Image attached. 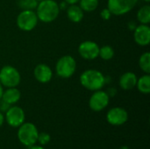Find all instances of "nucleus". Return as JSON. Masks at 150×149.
<instances>
[{
	"mask_svg": "<svg viewBox=\"0 0 150 149\" xmlns=\"http://www.w3.org/2000/svg\"><path fill=\"white\" fill-rule=\"evenodd\" d=\"M60 13V7L54 0H42L36 7L38 19L44 23L53 22Z\"/></svg>",
	"mask_w": 150,
	"mask_h": 149,
	"instance_id": "nucleus-1",
	"label": "nucleus"
},
{
	"mask_svg": "<svg viewBox=\"0 0 150 149\" xmlns=\"http://www.w3.org/2000/svg\"><path fill=\"white\" fill-rule=\"evenodd\" d=\"M80 83L85 89L96 91L101 90L105 83V77L97 69H87L80 76Z\"/></svg>",
	"mask_w": 150,
	"mask_h": 149,
	"instance_id": "nucleus-2",
	"label": "nucleus"
},
{
	"mask_svg": "<svg viewBox=\"0 0 150 149\" xmlns=\"http://www.w3.org/2000/svg\"><path fill=\"white\" fill-rule=\"evenodd\" d=\"M38 129L36 126L30 122H24L18 130V139L19 142L25 147H32L37 143Z\"/></svg>",
	"mask_w": 150,
	"mask_h": 149,
	"instance_id": "nucleus-3",
	"label": "nucleus"
},
{
	"mask_svg": "<svg viewBox=\"0 0 150 149\" xmlns=\"http://www.w3.org/2000/svg\"><path fill=\"white\" fill-rule=\"evenodd\" d=\"M21 80V76L17 68L12 66H4L0 70V83L6 88L17 87Z\"/></svg>",
	"mask_w": 150,
	"mask_h": 149,
	"instance_id": "nucleus-4",
	"label": "nucleus"
},
{
	"mask_svg": "<svg viewBox=\"0 0 150 149\" xmlns=\"http://www.w3.org/2000/svg\"><path fill=\"white\" fill-rule=\"evenodd\" d=\"M76 68V60L71 55L61 57L55 66L56 74L62 78H69L72 76Z\"/></svg>",
	"mask_w": 150,
	"mask_h": 149,
	"instance_id": "nucleus-5",
	"label": "nucleus"
},
{
	"mask_svg": "<svg viewBox=\"0 0 150 149\" xmlns=\"http://www.w3.org/2000/svg\"><path fill=\"white\" fill-rule=\"evenodd\" d=\"M36 12L32 10H23L17 17L18 27L25 32H30L35 28L38 24Z\"/></svg>",
	"mask_w": 150,
	"mask_h": 149,
	"instance_id": "nucleus-6",
	"label": "nucleus"
},
{
	"mask_svg": "<svg viewBox=\"0 0 150 149\" xmlns=\"http://www.w3.org/2000/svg\"><path fill=\"white\" fill-rule=\"evenodd\" d=\"M138 1L139 0H108L107 8L112 14L120 16L133 10Z\"/></svg>",
	"mask_w": 150,
	"mask_h": 149,
	"instance_id": "nucleus-7",
	"label": "nucleus"
},
{
	"mask_svg": "<svg viewBox=\"0 0 150 149\" xmlns=\"http://www.w3.org/2000/svg\"><path fill=\"white\" fill-rule=\"evenodd\" d=\"M25 114L24 110L19 106H11L5 112L4 120L11 127H18L24 122Z\"/></svg>",
	"mask_w": 150,
	"mask_h": 149,
	"instance_id": "nucleus-8",
	"label": "nucleus"
},
{
	"mask_svg": "<svg viewBox=\"0 0 150 149\" xmlns=\"http://www.w3.org/2000/svg\"><path fill=\"white\" fill-rule=\"evenodd\" d=\"M110 101V97L107 92L101 90L94 91L89 100V106L94 112H101L105 109Z\"/></svg>",
	"mask_w": 150,
	"mask_h": 149,
	"instance_id": "nucleus-9",
	"label": "nucleus"
},
{
	"mask_svg": "<svg viewBox=\"0 0 150 149\" xmlns=\"http://www.w3.org/2000/svg\"><path fill=\"white\" fill-rule=\"evenodd\" d=\"M106 120L112 126H122L128 120V113L124 108L114 107L108 111L106 114Z\"/></svg>",
	"mask_w": 150,
	"mask_h": 149,
	"instance_id": "nucleus-10",
	"label": "nucleus"
},
{
	"mask_svg": "<svg viewBox=\"0 0 150 149\" xmlns=\"http://www.w3.org/2000/svg\"><path fill=\"white\" fill-rule=\"evenodd\" d=\"M79 54L85 60H94L98 57L99 47L92 40H85L79 45Z\"/></svg>",
	"mask_w": 150,
	"mask_h": 149,
	"instance_id": "nucleus-11",
	"label": "nucleus"
},
{
	"mask_svg": "<svg viewBox=\"0 0 150 149\" xmlns=\"http://www.w3.org/2000/svg\"><path fill=\"white\" fill-rule=\"evenodd\" d=\"M134 41L142 47H146L150 43V27L149 25L141 24L134 28Z\"/></svg>",
	"mask_w": 150,
	"mask_h": 149,
	"instance_id": "nucleus-12",
	"label": "nucleus"
},
{
	"mask_svg": "<svg viewBox=\"0 0 150 149\" xmlns=\"http://www.w3.org/2000/svg\"><path fill=\"white\" fill-rule=\"evenodd\" d=\"M33 75L38 82L41 83H47L52 79L53 72L49 66L44 63H40L35 67Z\"/></svg>",
	"mask_w": 150,
	"mask_h": 149,
	"instance_id": "nucleus-13",
	"label": "nucleus"
},
{
	"mask_svg": "<svg viewBox=\"0 0 150 149\" xmlns=\"http://www.w3.org/2000/svg\"><path fill=\"white\" fill-rule=\"evenodd\" d=\"M137 76L133 72H126L120 78V86L125 90H129L134 89L137 83Z\"/></svg>",
	"mask_w": 150,
	"mask_h": 149,
	"instance_id": "nucleus-14",
	"label": "nucleus"
},
{
	"mask_svg": "<svg viewBox=\"0 0 150 149\" xmlns=\"http://www.w3.org/2000/svg\"><path fill=\"white\" fill-rule=\"evenodd\" d=\"M20 97H21L20 91L16 87L8 88L5 91L3 92L1 100L9 105H15L17 102H18V100L20 99Z\"/></svg>",
	"mask_w": 150,
	"mask_h": 149,
	"instance_id": "nucleus-15",
	"label": "nucleus"
},
{
	"mask_svg": "<svg viewBox=\"0 0 150 149\" xmlns=\"http://www.w3.org/2000/svg\"><path fill=\"white\" fill-rule=\"evenodd\" d=\"M67 15L70 21L79 23L83 18V11L76 4H70L67 9Z\"/></svg>",
	"mask_w": 150,
	"mask_h": 149,
	"instance_id": "nucleus-16",
	"label": "nucleus"
},
{
	"mask_svg": "<svg viewBox=\"0 0 150 149\" xmlns=\"http://www.w3.org/2000/svg\"><path fill=\"white\" fill-rule=\"evenodd\" d=\"M136 86L140 92L143 94H149L150 92V76L149 74H146L137 79Z\"/></svg>",
	"mask_w": 150,
	"mask_h": 149,
	"instance_id": "nucleus-17",
	"label": "nucleus"
},
{
	"mask_svg": "<svg viewBox=\"0 0 150 149\" xmlns=\"http://www.w3.org/2000/svg\"><path fill=\"white\" fill-rule=\"evenodd\" d=\"M137 18L141 24L149 25L150 22V6L146 4L141 7L137 12Z\"/></svg>",
	"mask_w": 150,
	"mask_h": 149,
	"instance_id": "nucleus-18",
	"label": "nucleus"
},
{
	"mask_svg": "<svg viewBox=\"0 0 150 149\" xmlns=\"http://www.w3.org/2000/svg\"><path fill=\"white\" fill-rule=\"evenodd\" d=\"M139 66L141 69L146 74L150 73V54L149 52L142 54L139 60Z\"/></svg>",
	"mask_w": 150,
	"mask_h": 149,
	"instance_id": "nucleus-19",
	"label": "nucleus"
},
{
	"mask_svg": "<svg viewBox=\"0 0 150 149\" xmlns=\"http://www.w3.org/2000/svg\"><path fill=\"white\" fill-rule=\"evenodd\" d=\"M80 7L83 11H93L98 6V0H79Z\"/></svg>",
	"mask_w": 150,
	"mask_h": 149,
	"instance_id": "nucleus-20",
	"label": "nucleus"
},
{
	"mask_svg": "<svg viewBox=\"0 0 150 149\" xmlns=\"http://www.w3.org/2000/svg\"><path fill=\"white\" fill-rule=\"evenodd\" d=\"M98 56H100L103 60L109 61L114 56V50L111 46H104L102 47H99Z\"/></svg>",
	"mask_w": 150,
	"mask_h": 149,
	"instance_id": "nucleus-21",
	"label": "nucleus"
},
{
	"mask_svg": "<svg viewBox=\"0 0 150 149\" xmlns=\"http://www.w3.org/2000/svg\"><path fill=\"white\" fill-rule=\"evenodd\" d=\"M18 5L19 6L20 9L23 10H35L38 2L36 0H18Z\"/></svg>",
	"mask_w": 150,
	"mask_h": 149,
	"instance_id": "nucleus-22",
	"label": "nucleus"
},
{
	"mask_svg": "<svg viewBox=\"0 0 150 149\" xmlns=\"http://www.w3.org/2000/svg\"><path fill=\"white\" fill-rule=\"evenodd\" d=\"M51 141V137L48 133H39L38 134V139H37V142L40 145V146H45L47 144H48Z\"/></svg>",
	"mask_w": 150,
	"mask_h": 149,
	"instance_id": "nucleus-23",
	"label": "nucleus"
},
{
	"mask_svg": "<svg viewBox=\"0 0 150 149\" xmlns=\"http://www.w3.org/2000/svg\"><path fill=\"white\" fill-rule=\"evenodd\" d=\"M112 12L110 11V10L108 8H105L101 11L100 12V17L104 19V20H109L112 17Z\"/></svg>",
	"mask_w": 150,
	"mask_h": 149,
	"instance_id": "nucleus-24",
	"label": "nucleus"
},
{
	"mask_svg": "<svg viewBox=\"0 0 150 149\" xmlns=\"http://www.w3.org/2000/svg\"><path fill=\"white\" fill-rule=\"evenodd\" d=\"M29 149H46L43 146H40V145H33V146H32V147H30Z\"/></svg>",
	"mask_w": 150,
	"mask_h": 149,
	"instance_id": "nucleus-25",
	"label": "nucleus"
},
{
	"mask_svg": "<svg viewBox=\"0 0 150 149\" xmlns=\"http://www.w3.org/2000/svg\"><path fill=\"white\" fill-rule=\"evenodd\" d=\"M4 122V114L0 112V127L3 126Z\"/></svg>",
	"mask_w": 150,
	"mask_h": 149,
	"instance_id": "nucleus-26",
	"label": "nucleus"
},
{
	"mask_svg": "<svg viewBox=\"0 0 150 149\" xmlns=\"http://www.w3.org/2000/svg\"><path fill=\"white\" fill-rule=\"evenodd\" d=\"M67 4H76V3L79 2V0H64Z\"/></svg>",
	"mask_w": 150,
	"mask_h": 149,
	"instance_id": "nucleus-27",
	"label": "nucleus"
},
{
	"mask_svg": "<svg viewBox=\"0 0 150 149\" xmlns=\"http://www.w3.org/2000/svg\"><path fill=\"white\" fill-rule=\"evenodd\" d=\"M3 92H4V90H3V85L0 83V100L2 98V96H3Z\"/></svg>",
	"mask_w": 150,
	"mask_h": 149,
	"instance_id": "nucleus-28",
	"label": "nucleus"
},
{
	"mask_svg": "<svg viewBox=\"0 0 150 149\" xmlns=\"http://www.w3.org/2000/svg\"><path fill=\"white\" fill-rule=\"evenodd\" d=\"M120 149H130L127 146H122V147H120Z\"/></svg>",
	"mask_w": 150,
	"mask_h": 149,
	"instance_id": "nucleus-29",
	"label": "nucleus"
},
{
	"mask_svg": "<svg viewBox=\"0 0 150 149\" xmlns=\"http://www.w3.org/2000/svg\"><path fill=\"white\" fill-rule=\"evenodd\" d=\"M143 1H145L146 3H149V2L150 0H143Z\"/></svg>",
	"mask_w": 150,
	"mask_h": 149,
	"instance_id": "nucleus-30",
	"label": "nucleus"
},
{
	"mask_svg": "<svg viewBox=\"0 0 150 149\" xmlns=\"http://www.w3.org/2000/svg\"><path fill=\"white\" fill-rule=\"evenodd\" d=\"M37 2H40V1H42V0H36Z\"/></svg>",
	"mask_w": 150,
	"mask_h": 149,
	"instance_id": "nucleus-31",
	"label": "nucleus"
}]
</instances>
